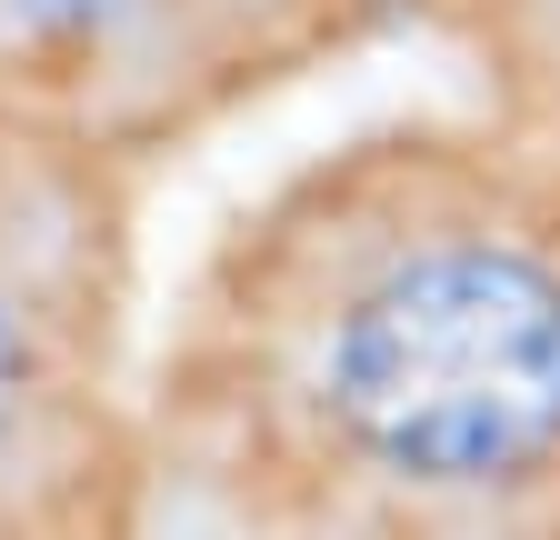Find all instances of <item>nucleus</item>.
<instances>
[{"label":"nucleus","instance_id":"4","mask_svg":"<svg viewBox=\"0 0 560 540\" xmlns=\"http://www.w3.org/2000/svg\"><path fill=\"white\" fill-rule=\"evenodd\" d=\"M410 40H431L480 110L560 141V0H410Z\"/></svg>","mask_w":560,"mask_h":540},{"label":"nucleus","instance_id":"1","mask_svg":"<svg viewBox=\"0 0 560 540\" xmlns=\"http://www.w3.org/2000/svg\"><path fill=\"white\" fill-rule=\"evenodd\" d=\"M130 540H560V141L381 110L200 240Z\"/></svg>","mask_w":560,"mask_h":540},{"label":"nucleus","instance_id":"2","mask_svg":"<svg viewBox=\"0 0 560 540\" xmlns=\"http://www.w3.org/2000/svg\"><path fill=\"white\" fill-rule=\"evenodd\" d=\"M140 180L0 101V540H130Z\"/></svg>","mask_w":560,"mask_h":540},{"label":"nucleus","instance_id":"3","mask_svg":"<svg viewBox=\"0 0 560 540\" xmlns=\"http://www.w3.org/2000/svg\"><path fill=\"white\" fill-rule=\"evenodd\" d=\"M410 31V0H0V101L140 180Z\"/></svg>","mask_w":560,"mask_h":540}]
</instances>
